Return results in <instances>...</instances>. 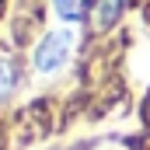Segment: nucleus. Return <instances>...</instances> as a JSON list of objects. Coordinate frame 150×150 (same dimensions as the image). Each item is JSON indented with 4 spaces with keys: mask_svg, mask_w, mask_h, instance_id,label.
I'll list each match as a JSON object with an SVG mask.
<instances>
[{
    "mask_svg": "<svg viewBox=\"0 0 150 150\" xmlns=\"http://www.w3.org/2000/svg\"><path fill=\"white\" fill-rule=\"evenodd\" d=\"M74 45H77V35L74 28H52V32H45V35L35 42V49H32V67H35V74H56V70H63L67 63H70V56H74Z\"/></svg>",
    "mask_w": 150,
    "mask_h": 150,
    "instance_id": "1",
    "label": "nucleus"
},
{
    "mask_svg": "<svg viewBox=\"0 0 150 150\" xmlns=\"http://www.w3.org/2000/svg\"><path fill=\"white\" fill-rule=\"evenodd\" d=\"M122 11H126V0H91L87 21L98 32H108V28H115V21L122 18Z\"/></svg>",
    "mask_w": 150,
    "mask_h": 150,
    "instance_id": "2",
    "label": "nucleus"
},
{
    "mask_svg": "<svg viewBox=\"0 0 150 150\" xmlns=\"http://www.w3.org/2000/svg\"><path fill=\"white\" fill-rule=\"evenodd\" d=\"M87 7H91V0H52V11L63 18V25L84 21L87 18Z\"/></svg>",
    "mask_w": 150,
    "mask_h": 150,
    "instance_id": "3",
    "label": "nucleus"
},
{
    "mask_svg": "<svg viewBox=\"0 0 150 150\" xmlns=\"http://www.w3.org/2000/svg\"><path fill=\"white\" fill-rule=\"evenodd\" d=\"M14 87H18V63L7 59V56H0V101L11 98Z\"/></svg>",
    "mask_w": 150,
    "mask_h": 150,
    "instance_id": "4",
    "label": "nucleus"
},
{
    "mask_svg": "<svg viewBox=\"0 0 150 150\" xmlns=\"http://www.w3.org/2000/svg\"><path fill=\"white\" fill-rule=\"evenodd\" d=\"M0 4H4V0H0Z\"/></svg>",
    "mask_w": 150,
    "mask_h": 150,
    "instance_id": "5",
    "label": "nucleus"
}]
</instances>
